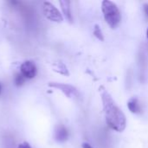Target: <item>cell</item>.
Returning a JSON list of instances; mask_svg holds the SVG:
<instances>
[{
  "label": "cell",
  "instance_id": "obj_1",
  "mask_svg": "<svg viewBox=\"0 0 148 148\" xmlns=\"http://www.w3.org/2000/svg\"><path fill=\"white\" fill-rule=\"evenodd\" d=\"M101 95L108 126L116 132H123L127 127V119L124 113L106 89L101 90Z\"/></svg>",
  "mask_w": 148,
  "mask_h": 148
},
{
  "label": "cell",
  "instance_id": "obj_2",
  "mask_svg": "<svg viewBox=\"0 0 148 148\" xmlns=\"http://www.w3.org/2000/svg\"><path fill=\"white\" fill-rule=\"evenodd\" d=\"M101 10L106 22L112 29L117 28L121 22V14L118 6L112 1L104 0L101 3Z\"/></svg>",
  "mask_w": 148,
  "mask_h": 148
},
{
  "label": "cell",
  "instance_id": "obj_3",
  "mask_svg": "<svg viewBox=\"0 0 148 148\" xmlns=\"http://www.w3.org/2000/svg\"><path fill=\"white\" fill-rule=\"evenodd\" d=\"M42 10L45 17L51 22L61 23L63 21V16L58 9L50 2H44L42 5Z\"/></svg>",
  "mask_w": 148,
  "mask_h": 148
},
{
  "label": "cell",
  "instance_id": "obj_4",
  "mask_svg": "<svg viewBox=\"0 0 148 148\" xmlns=\"http://www.w3.org/2000/svg\"><path fill=\"white\" fill-rule=\"evenodd\" d=\"M21 74L26 79H32L36 75L37 69L34 62L32 61H25L21 64L20 67Z\"/></svg>",
  "mask_w": 148,
  "mask_h": 148
},
{
  "label": "cell",
  "instance_id": "obj_5",
  "mask_svg": "<svg viewBox=\"0 0 148 148\" xmlns=\"http://www.w3.org/2000/svg\"><path fill=\"white\" fill-rule=\"evenodd\" d=\"M49 86L51 88H58L60 89L67 97L71 98L74 95H77V90L75 87L69 85V84H64V83H59V82H49Z\"/></svg>",
  "mask_w": 148,
  "mask_h": 148
},
{
  "label": "cell",
  "instance_id": "obj_6",
  "mask_svg": "<svg viewBox=\"0 0 148 148\" xmlns=\"http://www.w3.org/2000/svg\"><path fill=\"white\" fill-rule=\"evenodd\" d=\"M55 138L57 141L59 142H63L66 141L69 138V132L66 129L65 127L63 126H60L57 127V129L56 130V134H55Z\"/></svg>",
  "mask_w": 148,
  "mask_h": 148
},
{
  "label": "cell",
  "instance_id": "obj_7",
  "mask_svg": "<svg viewBox=\"0 0 148 148\" xmlns=\"http://www.w3.org/2000/svg\"><path fill=\"white\" fill-rule=\"evenodd\" d=\"M59 3H60L61 8L62 10V12L66 19L71 23L73 21V18H72V14H71V10H70V2L68 0H62Z\"/></svg>",
  "mask_w": 148,
  "mask_h": 148
},
{
  "label": "cell",
  "instance_id": "obj_8",
  "mask_svg": "<svg viewBox=\"0 0 148 148\" xmlns=\"http://www.w3.org/2000/svg\"><path fill=\"white\" fill-rule=\"evenodd\" d=\"M127 108L134 114H140L141 112V104L139 101V100L135 97H133L128 101Z\"/></svg>",
  "mask_w": 148,
  "mask_h": 148
},
{
  "label": "cell",
  "instance_id": "obj_9",
  "mask_svg": "<svg viewBox=\"0 0 148 148\" xmlns=\"http://www.w3.org/2000/svg\"><path fill=\"white\" fill-rule=\"evenodd\" d=\"M54 70H56V72H58V73L62 74V75H69L67 67H66L62 62H58V63H56Z\"/></svg>",
  "mask_w": 148,
  "mask_h": 148
},
{
  "label": "cell",
  "instance_id": "obj_10",
  "mask_svg": "<svg viewBox=\"0 0 148 148\" xmlns=\"http://www.w3.org/2000/svg\"><path fill=\"white\" fill-rule=\"evenodd\" d=\"M94 35L101 41H103L104 40V36H103V33L101 29V27L98 25V24H95V28H94Z\"/></svg>",
  "mask_w": 148,
  "mask_h": 148
},
{
  "label": "cell",
  "instance_id": "obj_11",
  "mask_svg": "<svg viewBox=\"0 0 148 148\" xmlns=\"http://www.w3.org/2000/svg\"><path fill=\"white\" fill-rule=\"evenodd\" d=\"M25 79H26V78H25L22 74H17V75H16V78H15V83H16V85L17 87L22 86V85L24 83Z\"/></svg>",
  "mask_w": 148,
  "mask_h": 148
},
{
  "label": "cell",
  "instance_id": "obj_12",
  "mask_svg": "<svg viewBox=\"0 0 148 148\" xmlns=\"http://www.w3.org/2000/svg\"><path fill=\"white\" fill-rule=\"evenodd\" d=\"M17 148H31V147L28 142H23L17 147Z\"/></svg>",
  "mask_w": 148,
  "mask_h": 148
},
{
  "label": "cell",
  "instance_id": "obj_13",
  "mask_svg": "<svg viewBox=\"0 0 148 148\" xmlns=\"http://www.w3.org/2000/svg\"><path fill=\"white\" fill-rule=\"evenodd\" d=\"M143 9H144V13H145V15H146V16L148 18V3H145L144 5H143Z\"/></svg>",
  "mask_w": 148,
  "mask_h": 148
},
{
  "label": "cell",
  "instance_id": "obj_14",
  "mask_svg": "<svg viewBox=\"0 0 148 148\" xmlns=\"http://www.w3.org/2000/svg\"><path fill=\"white\" fill-rule=\"evenodd\" d=\"M82 148H94L90 144H88V143H87V142H85V143H83L82 144Z\"/></svg>",
  "mask_w": 148,
  "mask_h": 148
},
{
  "label": "cell",
  "instance_id": "obj_15",
  "mask_svg": "<svg viewBox=\"0 0 148 148\" xmlns=\"http://www.w3.org/2000/svg\"><path fill=\"white\" fill-rule=\"evenodd\" d=\"M1 92H2V87H1V84H0V95H1Z\"/></svg>",
  "mask_w": 148,
  "mask_h": 148
},
{
  "label": "cell",
  "instance_id": "obj_16",
  "mask_svg": "<svg viewBox=\"0 0 148 148\" xmlns=\"http://www.w3.org/2000/svg\"><path fill=\"white\" fill-rule=\"evenodd\" d=\"M147 39H148V29H147Z\"/></svg>",
  "mask_w": 148,
  "mask_h": 148
}]
</instances>
